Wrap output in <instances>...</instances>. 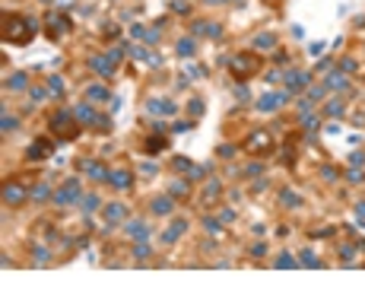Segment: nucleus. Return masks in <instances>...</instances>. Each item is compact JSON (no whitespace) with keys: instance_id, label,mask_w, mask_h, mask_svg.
I'll return each instance as SVG.
<instances>
[{"instance_id":"1","label":"nucleus","mask_w":365,"mask_h":286,"mask_svg":"<svg viewBox=\"0 0 365 286\" xmlns=\"http://www.w3.org/2000/svg\"><path fill=\"white\" fill-rule=\"evenodd\" d=\"M35 26H29V19L23 16H4V39L13 41V45H26L32 39Z\"/></svg>"}]
</instances>
